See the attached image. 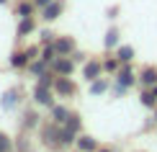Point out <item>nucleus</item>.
Instances as JSON below:
<instances>
[{
  "label": "nucleus",
  "instance_id": "nucleus-16",
  "mask_svg": "<svg viewBox=\"0 0 157 152\" xmlns=\"http://www.w3.org/2000/svg\"><path fill=\"white\" fill-rule=\"evenodd\" d=\"M54 59V49H44V62H52Z\"/></svg>",
  "mask_w": 157,
  "mask_h": 152
},
{
  "label": "nucleus",
  "instance_id": "nucleus-9",
  "mask_svg": "<svg viewBox=\"0 0 157 152\" xmlns=\"http://www.w3.org/2000/svg\"><path fill=\"white\" fill-rule=\"evenodd\" d=\"M119 83L126 88V85H132V83H134V75H132V72H121V75H119Z\"/></svg>",
  "mask_w": 157,
  "mask_h": 152
},
{
  "label": "nucleus",
  "instance_id": "nucleus-1",
  "mask_svg": "<svg viewBox=\"0 0 157 152\" xmlns=\"http://www.w3.org/2000/svg\"><path fill=\"white\" fill-rule=\"evenodd\" d=\"M49 85H52V80H47V75H44V80H39V85H36V101L39 103H44V106H49L52 103V93H49Z\"/></svg>",
  "mask_w": 157,
  "mask_h": 152
},
{
  "label": "nucleus",
  "instance_id": "nucleus-6",
  "mask_svg": "<svg viewBox=\"0 0 157 152\" xmlns=\"http://www.w3.org/2000/svg\"><path fill=\"white\" fill-rule=\"evenodd\" d=\"M31 29H34V21H31V18H29V16H26V18H23V21H21V26H18V34H21V36H23V34H29V31H31Z\"/></svg>",
  "mask_w": 157,
  "mask_h": 152
},
{
  "label": "nucleus",
  "instance_id": "nucleus-14",
  "mask_svg": "<svg viewBox=\"0 0 157 152\" xmlns=\"http://www.w3.org/2000/svg\"><path fill=\"white\" fill-rule=\"evenodd\" d=\"M10 150V142H8V137L5 134H0V152H8Z\"/></svg>",
  "mask_w": 157,
  "mask_h": 152
},
{
  "label": "nucleus",
  "instance_id": "nucleus-19",
  "mask_svg": "<svg viewBox=\"0 0 157 152\" xmlns=\"http://www.w3.org/2000/svg\"><path fill=\"white\" fill-rule=\"evenodd\" d=\"M36 3H39V5H49L52 0H36Z\"/></svg>",
  "mask_w": 157,
  "mask_h": 152
},
{
  "label": "nucleus",
  "instance_id": "nucleus-10",
  "mask_svg": "<svg viewBox=\"0 0 157 152\" xmlns=\"http://www.w3.org/2000/svg\"><path fill=\"white\" fill-rule=\"evenodd\" d=\"M93 147H95V142L90 139V137H80V150L88 152V150H93Z\"/></svg>",
  "mask_w": 157,
  "mask_h": 152
},
{
  "label": "nucleus",
  "instance_id": "nucleus-3",
  "mask_svg": "<svg viewBox=\"0 0 157 152\" xmlns=\"http://www.w3.org/2000/svg\"><path fill=\"white\" fill-rule=\"evenodd\" d=\"M54 70L59 72V75H70V72H72V62H70V59H57Z\"/></svg>",
  "mask_w": 157,
  "mask_h": 152
},
{
  "label": "nucleus",
  "instance_id": "nucleus-20",
  "mask_svg": "<svg viewBox=\"0 0 157 152\" xmlns=\"http://www.w3.org/2000/svg\"><path fill=\"white\" fill-rule=\"evenodd\" d=\"M0 3H5V0H0Z\"/></svg>",
  "mask_w": 157,
  "mask_h": 152
},
{
  "label": "nucleus",
  "instance_id": "nucleus-15",
  "mask_svg": "<svg viewBox=\"0 0 157 152\" xmlns=\"http://www.w3.org/2000/svg\"><path fill=\"white\" fill-rule=\"evenodd\" d=\"M18 13H21V18H26V16H31V5H21V8H18Z\"/></svg>",
  "mask_w": 157,
  "mask_h": 152
},
{
  "label": "nucleus",
  "instance_id": "nucleus-5",
  "mask_svg": "<svg viewBox=\"0 0 157 152\" xmlns=\"http://www.w3.org/2000/svg\"><path fill=\"white\" fill-rule=\"evenodd\" d=\"M98 72H101V64L93 62V64H88V67H85V77H88V80H95Z\"/></svg>",
  "mask_w": 157,
  "mask_h": 152
},
{
  "label": "nucleus",
  "instance_id": "nucleus-7",
  "mask_svg": "<svg viewBox=\"0 0 157 152\" xmlns=\"http://www.w3.org/2000/svg\"><path fill=\"white\" fill-rule=\"evenodd\" d=\"M132 57H134V49L132 47H121L119 49V59H121V62H129Z\"/></svg>",
  "mask_w": 157,
  "mask_h": 152
},
{
  "label": "nucleus",
  "instance_id": "nucleus-4",
  "mask_svg": "<svg viewBox=\"0 0 157 152\" xmlns=\"http://www.w3.org/2000/svg\"><path fill=\"white\" fill-rule=\"evenodd\" d=\"M72 39H59L57 41V47H54V52H59V54H67V52H72Z\"/></svg>",
  "mask_w": 157,
  "mask_h": 152
},
{
  "label": "nucleus",
  "instance_id": "nucleus-8",
  "mask_svg": "<svg viewBox=\"0 0 157 152\" xmlns=\"http://www.w3.org/2000/svg\"><path fill=\"white\" fill-rule=\"evenodd\" d=\"M57 90H59V93L62 95H67V93H72V83H67V80H59V83H57Z\"/></svg>",
  "mask_w": 157,
  "mask_h": 152
},
{
  "label": "nucleus",
  "instance_id": "nucleus-17",
  "mask_svg": "<svg viewBox=\"0 0 157 152\" xmlns=\"http://www.w3.org/2000/svg\"><path fill=\"white\" fill-rule=\"evenodd\" d=\"M54 116H57V119H59V121H62V119L67 116V114H64V108H54Z\"/></svg>",
  "mask_w": 157,
  "mask_h": 152
},
{
  "label": "nucleus",
  "instance_id": "nucleus-12",
  "mask_svg": "<svg viewBox=\"0 0 157 152\" xmlns=\"http://www.w3.org/2000/svg\"><path fill=\"white\" fill-rule=\"evenodd\" d=\"M13 103H16V93H5L3 95V106H5V108H10Z\"/></svg>",
  "mask_w": 157,
  "mask_h": 152
},
{
  "label": "nucleus",
  "instance_id": "nucleus-18",
  "mask_svg": "<svg viewBox=\"0 0 157 152\" xmlns=\"http://www.w3.org/2000/svg\"><path fill=\"white\" fill-rule=\"evenodd\" d=\"M142 98H144V103H147V106H152V103H155V98L149 95V93H144V95H142Z\"/></svg>",
  "mask_w": 157,
  "mask_h": 152
},
{
  "label": "nucleus",
  "instance_id": "nucleus-11",
  "mask_svg": "<svg viewBox=\"0 0 157 152\" xmlns=\"http://www.w3.org/2000/svg\"><path fill=\"white\" fill-rule=\"evenodd\" d=\"M142 80H144L147 85H152V83H157V72H155V70H147L144 75H142Z\"/></svg>",
  "mask_w": 157,
  "mask_h": 152
},
{
  "label": "nucleus",
  "instance_id": "nucleus-2",
  "mask_svg": "<svg viewBox=\"0 0 157 152\" xmlns=\"http://www.w3.org/2000/svg\"><path fill=\"white\" fill-rule=\"evenodd\" d=\"M62 8L64 5L59 3V0H57V3H52V5H47V8H44V18H47V21H52V18H57L62 13Z\"/></svg>",
  "mask_w": 157,
  "mask_h": 152
},
{
  "label": "nucleus",
  "instance_id": "nucleus-13",
  "mask_svg": "<svg viewBox=\"0 0 157 152\" xmlns=\"http://www.w3.org/2000/svg\"><path fill=\"white\" fill-rule=\"evenodd\" d=\"M116 36H119L116 31H108V36H106V47H116V41H119Z\"/></svg>",
  "mask_w": 157,
  "mask_h": 152
}]
</instances>
